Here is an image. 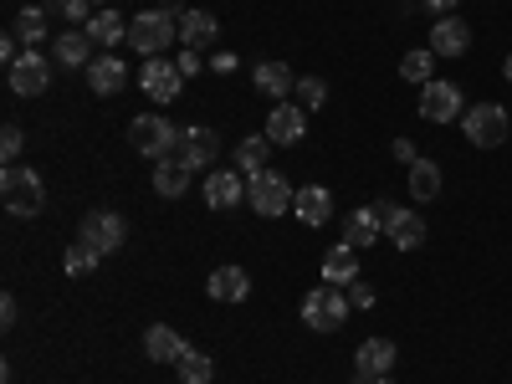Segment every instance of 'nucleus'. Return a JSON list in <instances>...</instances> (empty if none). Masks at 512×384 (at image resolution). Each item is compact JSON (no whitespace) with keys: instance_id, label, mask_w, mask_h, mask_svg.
Returning a JSON list of instances; mask_svg holds the SVG:
<instances>
[{"instance_id":"obj_2","label":"nucleus","mask_w":512,"mask_h":384,"mask_svg":"<svg viewBox=\"0 0 512 384\" xmlns=\"http://www.w3.org/2000/svg\"><path fill=\"white\" fill-rule=\"evenodd\" d=\"M0 200H6L11 216H41V205H47V185H41L36 169L6 164V175H0Z\"/></svg>"},{"instance_id":"obj_24","label":"nucleus","mask_w":512,"mask_h":384,"mask_svg":"<svg viewBox=\"0 0 512 384\" xmlns=\"http://www.w3.org/2000/svg\"><path fill=\"white\" fill-rule=\"evenodd\" d=\"M292 210H297V221H303V226L318 231V226L333 221V195H328L323 185H308V190H297V205H292Z\"/></svg>"},{"instance_id":"obj_1","label":"nucleus","mask_w":512,"mask_h":384,"mask_svg":"<svg viewBox=\"0 0 512 384\" xmlns=\"http://www.w3.org/2000/svg\"><path fill=\"white\" fill-rule=\"evenodd\" d=\"M349 313H354V303H349V287H313L308 297H303V323L313 328V333H338L349 323Z\"/></svg>"},{"instance_id":"obj_5","label":"nucleus","mask_w":512,"mask_h":384,"mask_svg":"<svg viewBox=\"0 0 512 384\" xmlns=\"http://www.w3.org/2000/svg\"><path fill=\"white\" fill-rule=\"evenodd\" d=\"M246 205L256 210V216L277 221V216H287V210L297 205V190L277 175V169H262L256 180H246Z\"/></svg>"},{"instance_id":"obj_39","label":"nucleus","mask_w":512,"mask_h":384,"mask_svg":"<svg viewBox=\"0 0 512 384\" xmlns=\"http://www.w3.org/2000/svg\"><path fill=\"white\" fill-rule=\"evenodd\" d=\"M16 318H21V308H16V297L6 292V297H0V323H6V328H11Z\"/></svg>"},{"instance_id":"obj_41","label":"nucleus","mask_w":512,"mask_h":384,"mask_svg":"<svg viewBox=\"0 0 512 384\" xmlns=\"http://www.w3.org/2000/svg\"><path fill=\"white\" fill-rule=\"evenodd\" d=\"M175 67H180L185 77H195V72H200V52H180V62H175Z\"/></svg>"},{"instance_id":"obj_10","label":"nucleus","mask_w":512,"mask_h":384,"mask_svg":"<svg viewBox=\"0 0 512 384\" xmlns=\"http://www.w3.org/2000/svg\"><path fill=\"white\" fill-rule=\"evenodd\" d=\"M139 88H144L154 103H175L180 88H185V72H180L175 62H164V57H144V67H139Z\"/></svg>"},{"instance_id":"obj_30","label":"nucleus","mask_w":512,"mask_h":384,"mask_svg":"<svg viewBox=\"0 0 512 384\" xmlns=\"http://www.w3.org/2000/svg\"><path fill=\"white\" fill-rule=\"evenodd\" d=\"M431 72H436V52H431V47H420V52H405V57H400V77H405V82H415V88L436 82Z\"/></svg>"},{"instance_id":"obj_34","label":"nucleus","mask_w":512,"mask_h":384,"mask_svg":"<svg viewBox=\"0 0 512 384\" xmlns=\"http://www.w3.org/2000/svg\"><path fill=\"white\" fill-rule=\"evenodd\" d=\"M297 103H303L308 113H318L328 103V82L323 77H297Z\"/></svg>"},{"instance_id":"obj_35","label":"nucleus","mask_w":512,"mask_h":384,"mask_svg":"<svg viewBox=\"0 0 512 384\" xmlns=\"http://www.w3.org/2000/svg\"><path fill=\"white\" fill-rule=\"evenodd\" d=\"M47 11H57V16H67L72 26H88L98 11H93V0H52V6Z\"/></svg>"},{"instance_id":"obj_29","label":"nucleus","mask_w":512,"mask_h":384,"mask_svg":"<svg viewBox=\"0 0 512 384\" xmlns=\"http://www.w3.org/2000/svg\"><path fill=\"white\" fill-rule=\"evenodd\" d=\"M410 195L425 205V200H441V164L436 159H415L410 164Z\"/></svg>"},{"instance_id":"obj_43","label":"nucleus","mask_w":512,"mask_h":384,"mask_svg":"<svg viewBox=\"0 0 512 384\" xmlns=\"http://www.w3.org/2000/svg\"><path fill=\"white\" fill-rule=\"evenodd\" d=\"M369 384H395V379H390V374H384V379H369Z\"/></svg>"},{"instance_id":"obj_36","label":"nucleus","mask_w":512,"mask_h":384,"mask_svg":"<svg viewBox=\"0 0 512 384\" xmlns=\"http://www.w3.org/2000/svg\"><path fill=\"white\" fill-rule=\"evenodd\" d=\"M26 149V139H21V128L16 123H6V134H0V159L6 164H16V154Z\"/></svg>"},{"instance_id":"obj_16","label":"nucleus","mask_w":512,"mask_h":384,"mask_svg":"<svg viewBox=\"0 0 512 384\" xmlns=\"http://www.w3.org/2000/svg\"><path fill=\"white\" fill-rule=\"evenodd\" d=\"M180 41H185V52H210L221 41V21L210 11H185L180 16Z\"/></svg>"},{"instance_id":"obj_3","label":"nucleus","mask_w":512,"mask_h":384,"mask_svg":"<svg viewBox=\"0 0 512 384\" xmlns=\"http://www.w3.org/2000/svg\"><path fill=\"white\" fill-rule=\"evenodd\" d=\"M175 36H180V16H169V11H139L128 21V47L139 57H159Z\"/></svg>"},{"instance_id":"obj_40","label":"nucleus","mask_w":512,"mask_h":384,"mask_svg":"<svg viewBox=\"0 0 512 384\" xmlns=\"http://www.w3.org/2000/svg\"><path fill=\"white\" fill-rule=\"evenodd\" d=\"M395 159H400V164L410 169V164H415L420 154H415V144H410V139H395Z\"/></svg>"},{"instance_id":"obj_4","label":"nucleus","mask_w":512,"mask_h":384,"mask_svg":"<svg viewBox=\"0 0 512 384\" xmlns=\"http://www.w3.org/2000/svg\"><path fill=\"white\" fill-rule=\"evenodd\" d=\"M128 144H134L139 154H149V159L159 164V159L175 154V144H180V128L169 123L164 113H139L134 123H128Z\"/></svg>"},{"instance_id":"obj_37","label":"nucleus","mask_w":512,"mask_h":384,"mask_svg":"<svg viewBox=\"0 0 512 384\" xmlns=\"http://www.w3.org/2000/svg\"><path fill=\"white\" fill-rule=\"evenodd\" d=\"M349 303H354L359 313H364V308H374V287H369V282H354V287H349Z\"/></svg>"},{"instance_id":"obj_33","label":"nucleus","mask_w":512,"mask_h":384,"mask_svg":"<svg viewBox=\"0 0 512 384\" xmlns=\"http://www.w3.org/2000/svg\"><path fill=\"white\" fill-rule=\"evenodd\" d=\"M175 369H180V384H210V379H216V364H210L200 349H190Z\"/></svg>"},{"instance_id":"obj_25","label":"nucleus","mask_w":512,"mask_h":384,"mask_svg":"<svg viewBox=\"0 0 512 384\" xmlns=\"http://www.w3.org/2000/svg\"><path fill=\"white\" fill-rule=\"evenodd\" d=\"M52 62H62V67H88V62H93V36H88V31H57Z\"/></svg>"},{"instance_id":"obj_23","label":"nucleus","mask_w":512,"mask_h":384,"mask_svg":"<svg viewBox=\"0 0 512 384\" xmlns=\"http://www.w3.org/2000/svg\"><path fill=\"white\" fill-rule=\"evenodd\" d=\"M379 236H384V221H379V210H374V205L349 210V221H344V246L364 251V246H374Z\"/></svg>"},{"instance_id":"obj_6","label":"nucleus","mask_w":512,"mask_h":384,"mask_svg":"<svg viewBox=\"0 0 512 384\" xmlns=\"http://www.w3.org/2000/svg\"><path fill=\"white\" fill-rule=\"evenodd\" d=\"M461 128H466V139H472L477 149H497L512 134V118H507L502 103H477V108L461 113Z\"/></svg>"},{"instance_id":"obj_20","label":"nucleus","mask_w":512,"mask_h":384,"mask_svg":"<svg viewBox=\"0 0 512 384\" xmlns=\"http://www.w3.org/2000/svg\"><path fill=\"white\" fill-rule=\"evenodd\" d=\"M88 88L98 93V98H113V93H123L128 88V67L108 52V57H93L88 62Z\"/></svg>"},{"instance_id":"obj_7","label":"nucleus","mask_w":512,"mask_h":384,"mask_svg":"<svg viewBox=\"0 0 512 384\" xmlns=\"http://www.w3.org/2000/svg\"><path fill=\"white\" fill-rule=\"evenodd\" d=\"M123 236H128V221L118 216V210H88V216H82V226H77V241H88V246L103 251V256H113V251L123 246Z\"/></svg>"},{"instance_id":"obj_18","label":"nucleus","mask_w":512,"mask_h":384,"mask_svg":"<svg viewBox=\"0 0 512 384\" xmlns=\"http://www.w3.org/2000/svg\"><path fill=\"white\" fill-rule=\"evenodd\" d=\"M144 354H149L154 364H180V359L190 354V344H185V338L169 328V323H154V328L144 333Z\"/></svg>"},{"instance_id":"obj_13","label":"nucleus","mask_w":512,"mask_h":384,"mask_svg":"<svg viewBox=\"0 0 512 384\" xmlns=\"http://www.w3.org/2000/svg\"><path fill=\"white\" fill-rule=\"evenodd\" d=\"M395 359H400V349L390 344V338H364L359 344V354H354V374H359V384H369V379H384L395 369Z\"/></svg>"},{"instance_id":"obj_26","label":"nucleus","mask_w":512,"mask_h":384,"mask_svg":"<svg viewBox=\"0 0 512 384\" xmlns=\"http://www.w3.org/2000/svg\"><path fill=\"white\" fill-rule=\"evenodd\" d=\"M190 169L180 164V159H159L154 164V195H164V200H180L185 190H190Z\"/></svg>"},{"instance_id":"obj_27","label":"nucleus","mask_w":512,"mask_h":384,"mask_svg":"<svg viewBox=\"0 0 512 384\" xmlns=\"http://www.w3.org/2000/svg\"><path fill=\"white\" fill-rule=\"evenodd\" d=\"M272 149H277V144H272L267 134H251V139H241V144H236V169H241L246 180H256V175L267 169V154H272Z\"/></svg>"},{"instance_id":"obj_11","label":"nucleus","mask_w":512,"mask_h":384,"mask_svg":"<svg viewBox=\"0 0 512 384\" xmlns=\"http://www.w3.org/2000/svg\"><path fill=\"white\" fill-rule=\"evenodd\" d=\"M466 113V98L456 82H425L420 88V118H431V123H451Z\"/></svg>"},{"instance_id":"obj_14","label":"nucleus","mask_w":512,"mask_h":384,"mask_svg":"<svg viewBox=\"0 0 512 384\" xmlns=\"http://www.w3.org/2000/svg\"><path fill=\"white\" fill-rule=\"evenodd\" d=\"M246 200V175L241 169H210L205 175V205L210 210H236Z\"/></svg>"},{"instance_id":"obj_17","label":"nucleus","mask_w":512,"mask_h":384,"mask_svg":"<svg viewBox=\"0 0 512 384\" xmlns=\"http://www.w3.org/2000/svg\"><path fill=\"white\" fill-rule=\"evenodd\" d=\"M466 47H472V26L461 16H441L436 31H431V52L436 57H466Z\"/></svg>"},{"instance_id":"obj_38","label":"nucleus","mask_w":512,"mask_h":384,"mask_svg":"<svg viewBox=\"0 0 512 384\" xmlns=\"http://www.w3.org/2000/svg\"><path fill=\"white\" fill-rule=\"evenodd\" d=\"M420 6H425V11H431V16L441 21V16H456V6H461V0H420Z\"/></svg>"},{"instance_id":"obj_42","label":"nucleus","mask_w":512,"mask_h":384,"mask_svg":"<svg viewBox=\"0 0 512 384\" xmlns=\"http://www.w3.org/2000/svg\"><path fill=\"white\" fill-rule=\"evenodd\" d=\"M502 77H507V82H512V52H507V62H502Z\"/></svg>"},{"instance_id":"obj_31","label":"nucleus","mask_w":512,"mask_h":384,"mask_svg":"<svg viewBox=\"0 0 512 384\" xmlns=\"http://www.w3.org/2000/svg\"><path fill=\"white\" fill-rule=\"evenodd\" d=\"M98 262H103V251H93L88 241H72V246H67V256H62L67 277H88V272H93Z\"/></svg>"},{"instance_id":"obj_22","label":"nucleus","mask_w":512,"mask_h":384,"mask_svg":"<svg viewBox=\"0 0 512 384\" xmlns=\"http://www.w3.org/2000/svg\"><path fill=\"white\" fill-rule=\"evenodd\" d=\"M205 292L216 297V303H246V297H251V277L241 267H216L205 277Z\"/></svg>"},{"instance_id":"obj_8","label":"nucleus","mask_w":512,"mask_h":384,"mask_svg":"<svg viewBox=\"0 0 512 384\" xmlns=\"http://www.w3.org/2000/svg\"><path fill=\"white\" fill-rule=\"evenodd\" d=\"M374 210H379V221H384V236H390L400 251H415L425 241V221L415 216V210H405L400 200H374Z\"/></svg>"},{"instance_id":"obj_12","label":"nucleus","mask_w":512,"mask_h":384,"mask_svg":"<svg viewBox=\"0 0 512 384\" xmlns=\"http://www.w3.org/2000/svg\"><path fill=\"white\" fill-rule=\"evenodd\" d=\"M216 154H221L216 128H185L180 144H175V154H169V159H180V164L190 169V175H195V169H210V159H216Z\"/></svg>"},{"instance_id":"obj_9","label":"nucleus","mask_w":512,"mask_h":384,"mask_svg":"<svg viewBox=\"0 0 512 384\" xmlns=\"http://www.w3.org/2000/svg\"><path fill=\"white\" fill-rule=\"evenodd\" d=\"M47 82H52V57H47V52L26 47V52L11 62V93H16V98H36V93H47Z\"/></svg>"},{"instance_id":"obj_15","label":"nucleus","mask_w":512,"mask_h":384,"mask_svg":"<svg viewBox=\"0 0 512 384\" xmlns=\"http://www.w3.org/2000/svg\"><path fill=\"white\" fill-rule=\"evenodd\" d=\"M303 134H308V108L303 103H277L267 113V139L272 144H303Z\"/></svg>"},{"instance_id":"obj_21","label":"nucleus","mask_w":512,"mask_h":384,"mask_svg":"<svg viewBox=\"0 0 512 384\" xmlns=\"http://www.w3.org/2000/svg\"><path fill=\"white\" fill-rule=\"evenodd\" d=\"M323 282L328 287H354L359 282V251L354 246H328V256H323Z\"/></svg>"},{"instance_id":"obj_32","label":"nucleus","mask_w":512,"mask_h":384,"mask_svg":"<svg viewBox=\"0 0 512 384\" xmlns=\"http://www.w3.org/2000/svg\"><path fill=\"white\" fill-rule=\"evenodd\" d=\"M16 36H21V47H36V41L47 36V6H26L16 16Z\"/></svg>"},{"instance_id":"obj_19","label":"nucleus","mask_w":512,"mask_h":384,"mask_svg":"<svg viewBox=\"0 0 512 384\" xmlns=\"http://www.w3.org/2000/svg\"><path fill=\"white\" fill-rule=\"evenodd\" d=\"M251 82H256V93H267L272 103H287V93H297V72L287 62H262L251 72Z\"/></svg>"},{"instance_id":"obj_28","label":"nucleus","mask_w":512,"mask_h":384,"mask_svg":"<svg viewBox=\"0 0 512 384\" xmlns=\"http://www.w3.org/2000/svg\"><path fill=\"white\" fill-rule=\"evenodd\" d=\"M82 31L93 36V47H108V52L118 47V41H128V21H123L118 11H98V16H93L88 26H82Z\"/></svg>"}]
</instances>
